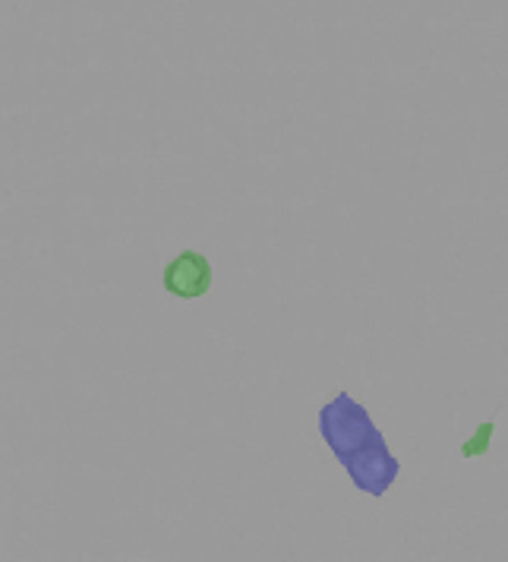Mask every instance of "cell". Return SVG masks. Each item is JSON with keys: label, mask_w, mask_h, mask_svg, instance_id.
I'll list each match as a JSON object with an SVG mask.
<instances>
[{"label": "cell", "mask_w": 508, "mask_h": 562, "mask_svg": "<svg viewBox=\"0 0 508 562\" xmlns=\"http://www.w3.org/2000/svg\"><path fill=\"white\" fill-rule=\"evenodd\" d=\"M319 427H323V439L329 442V449L341 461L351 459L360 449H366L370 442L382 439L380 430L370 420V414L360 408L348 392H341L331 405L323 408Z\"/></svg>", "instance_id": "obj_1"}, {"label": "cell", "mask_w": 508, "mask_h": 562, "mask_svg": "<svg viewBox=\"0 0 508 562\" xmlns=\"http://www.w3.org/2000/svg\"><path fill=\"white\" fill-rule=\"evenodd\" d=\"M345 468H348V474H351V481L357 484V490H363V493H370V496H382L388 486L395 484V477H398V471H402L398 459L385 449L382 439L370 442L366 449L354 452L351 459H345Z\"/></svg>", "instance_id": "obj_2"}, {"label": "cell", "mask_w": 508, "mask_h": 562, "mask_svg": "<svg viewBox=\"0 0 508 562\" xmlns=\"http://www.w3.org/2000/svg\"><path fill=\"white\" fill-rule=\"evenodd\" d=\"M165 291L180 301H200L212 288V262L196 250H183L165 266Z\"/></svg>", "instance_id": "obj_3"}, {"label": "cell", "mask_w": 508, "mask_h": 562, "mask_svg": "<svg viewBox=\"0 0 508 562\" xmlns=\"http://www.w3.org/2000/svg\"><path fill=\"white\" fill-rule=\"evenodd\" d=\"M489 436H493V424H483L477 427V434L471 436L464 446H461V452H464V459H477L486 452V446H489Z\"/></svg>", "instance_id": "obj_4"}]
</instances>
